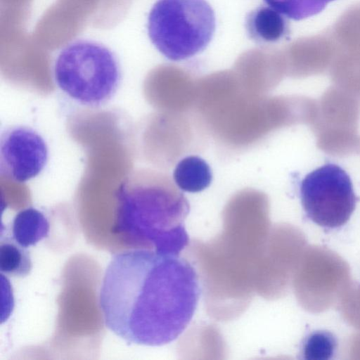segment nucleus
Segmentation results:
<instances>
[{
  "instance_id": "nucleus-1",
  "label": "nucleus",
  "mask_w": 360,
  "mask_h": 360,
  "mask_svg": "<svg viewBox=\"0 0 360 360\" xmlns=\"http://www.w3.org/2000/svg\"><path fill=\"white\" fill-rule=\"evenodd\" d=\"M201 293L195 268L179 255L120 252L107 266L99 306L105 326L128 343L162 346L186 329Z\"/></svg>"
},
{
  "instance_id": "nucleus-2",
  "label": "nucleus",
  "mask_w": 360,
  "mask_h": 360,
  "mask_svg": "<svg viewBox=\"0 0 360 360\" xmlns=\"http://www.w3.org/2000/svg\"><path fill=\"white\" fill-rule=\"evenodd\" d=\"M116 199L119 226L131 231L148 250L179 255L188 245L184 221L190 204L167 174L133 169L121 182Z\"/></svg>"
},
{
  "instance_id": "nucleus-9",
  "label": "nucleus",
  "mask_w": 360,
  "mask_h": 360,
  "mask_svg": "<svg viewBox=\"0 0 360 360\" xmlns=\"http://www.w3.org/2000/svg\"><path fill=\"white\" fill-rule=\"evenodd\" d=\"M173 180L183 191L200 192L210 186L212 174L207 162L196 155H189L181 159L173 172Z\"/></svg>"
},
{
  "instance_id": "nucleus-11",
  "label": "nucleus",
  "mask_w": 360,
  "mask_h": 360,
  "mask_svg": "<svg viewBox=\"0 0 360 360\" xmlns=\"http://www.w3.org/2000/svg\"><path fill=\"white\" fill-rule=\"evenodd\" d=\"M338 348L336 336L327 330H315L302 340L300 355L307 360H329L333 358Z\"/></svg>"
},
{
  "instance_id": "nucleus-4",
  "label": "nucleus",
  "mask_w": 360,
  "mask_h": 360,
  "mask_svg": "<svg viewBox=\"0 0 360 360\" xmlns=\"http://www.w3.org/2000/svg\"><path fill=\"white\" fill-rule=\"evenodd\" d=\"M215 28L214 11L206 0H158L147 22L150 41L172 61L186 60L203 51Z\"/></svg>"
},
{
  "instance_id": "nucleus-6",
  "label": "nucleus",
  "mask_w": 360,
  "mask_h": 360,
  "mask_svg": "<svg viewBox=\"0 0 360 360\" xmlns=\"http://www.w3.org/2000/svg\"><path fill=\"white\" fill-rule=\"evenodd\" d=\"M49 159L46 141L35 129L25 125L7 127L0 139V172L23 183L39 175Z\"/></svg>"
},
{
  "instance_id": "nucleus-8",
  "label": "nucleus",
  "mask_w": 360,
  "mask_h": 360,
  "mask_svg": "<svg viewBox=\"0 0 360 360\" xmlns=\"http://www.w3.org/2000/svg\"><path fill=\"white\" fill-rule=\"evenodd\" d=\"M328 29L337 53L360 57V3L348 7Z\"/></svg>"
},
{
  "instance_id": "nucleus-12",
  "label": "nucleus",
  "mask_w": 360,
  "mask_h": 360,
  "mask_svg": "<svg viewBox=\"0 0 360 360\" xmlns=\"http://www.w3.org/2000/svg\"><path fill=\"white\" fill-rule=\"evenodd\" d=\"M32 262L25 248L5 242L0 248V270L6 275L23 277L31 271Z\"/></svg>"
},
{
  "instance_id": "nucleus-7",
  "label": "nucleus",
  "mask_w": 360,
  "mask_h": 360,
  "mask_svg": "<svg viewBox=\"0 0 360 360\" xmlns=\"http://www.w3.org/2000/svg\"><path fill=\"white\" fill-rule=\"evenodd\" d=\"M245 28L249 39L259 45L276 44L290 34L286 17L267 4L246 14Z\"/></svg>"
},
{
  "instance_id": "nucleus-13",
  "label": "nucleus",
  "mask_w": 360,
  "mask_h": 360,
  "mask_svg": "<svg viewBox=\"0 0 360 360\" xmlns=\"http://www.w3.org/2000/svg\"><path fill=\"white\" fill-rule=\"evenodd\" d=\"M286 18L301 20L321 12L335 0H263Z\"/></svg>"
},
{
  "instance_id": "nucleus-10",
  "label": "nucleus",
  "mask_w": 360,
  "mask_h": 360,
  "mask_svg": "<svg viewBox=\"0 0 360 360\" xmlns=\"http://www.w3.org/2000/svg\"><path fill=\"white\" fill-rule=\"evenodd\" d=\"M49 224L44 214L33 207L19 212L15 217L13 238L19 245L27 248L47 236Z\"/></svg>"
},
{
  "instance_id": "nucleus-5",
  "label": "nucleus",
  "mask_w": 360,
  "mask_h": 360,
  "mask_svg": "<svg viewBox=\"0 0 360 360\" xmlns=\"http://www.w3.org/2000/svg\"><path fill=\"white\" fill-rule=\"evenodd\" d=\"M299 194L306 217L328 229L347 224L359 200L349 174L330 162L307 174L300 183Z\"/></svg>"
},
{
  "instance_id": "nucleus-3",
  "label": "nucleus",
  "mask_w": 360,
  "mask_h": 360,
  "mask_svg": "<svg viewBox=\"0 0 360 360\" xmlns=\"http://www.w3.org/2000/svg\"><path fill=\"white\" fill-rule=\"evenodd\" d=\"M58 88L77 103L91 108L108 103L122 82L116 55L106 46L89 39L66 45L53 65Z\"/></svg>"
}]
</instances>
